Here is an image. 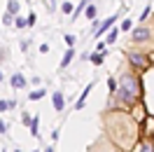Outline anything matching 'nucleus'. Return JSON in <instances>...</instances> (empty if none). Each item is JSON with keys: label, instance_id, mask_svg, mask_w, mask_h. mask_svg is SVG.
<instances>
[{"label": "nucleus", "instance_id": "f257e3e1", "mask_svg": "<svg viewBox=\"0 0 154 152\" xmlns=\"http://www.w3.org/2000/svg\"><path fill=\"white\" fill-rule=\"evenodd\" d=\"M140 94H143V89H140L138 77L133 73H124L122 80H119V98L126 101L128 105H135L140 101Z\"/></svg>", "mask_w": 154, "mask_h": 152}, {"label": "nucleus", "instance_id": "f03ea898", "mask_svg": "<svg viewBox=\"0 0 154 152\" xmlns=\"http://www.w3.org/2000/svg\"><path fill=\"white\" fill-rule=\"evenodd\" d=\"M128 63L138 70H147V68L152 66V56H147V54H140V52H131L128 54Z\"/></svg>", "mask_w": 154, "mask_h": 152}, {"label": "nucleus", "instance_id": "7ed1b4c3", "mask_svg": "<svg viewBox=\"0 0 154 152\" xmlns=\"http://www.w3.org/2000/svg\"><path fill=\"white\" fill-rule=\"evenodd\" d=\"M131 38H133L135 42H145V40H149V38H152V30H149V28H145V26H140V28H135L133 33H131Z\"/></svg>", "mask_w": 154, "mask_h": 152}, {"label": "nucleus", "instance_id": "20e7f679", "mask_svg": "<svg viewBox=\"0 0 154 152\" xmlns=\"http://www.w3.org/2000/svg\"><path fill=\"white\" fill-rule=\"evenodd\" d=\"M51 103H54V108L61 112V110H63V105H66V98H63V94H61V91H54V96H51Z\"/></svg>", "mask_w": 154, "mask_h": 152}, {"label": "nucleus", "instance_id": "39448f33", "mask_svg": "<svg viewBox=\"0 0 154 152\" xmlns=\"http://www.w3.org/2000/svg\"><path fill=\"white\" fill-rule=\"evenodd\" d=\"M115 19H117V14H115V17H110V19H105V21H103V24H100V28L96 30V38H100V35H103L105 30H110V26L115 24Z\"/></svg>", "mask_w": 154, "mask_h": 152}, {"label": "nucleus", "instance_id": "423d86ee", "mask_svg": "<svg viewBox=\"0 0 154 152\" xmlns=\"http://www.w3.org/2000/svg\"><path fill=\"white\" fill-rule=\"evenodd\" d=\"M91 89H94V82H89V84H87V89H84V91L79 94V101H77V110H79V108L84 105V101H87V96L91 94Z\"/></svg>", "mask_w": 154, "mask_h": 152}, {"label": "nucleus", "instance_id": "0eeeda50", "mask_svg": "<svg viewBox=\"0 0 154 152\" xmlns=\"http://www.w3.org/2000/svg\"><path fill=\"white\" fill-rule=\"evenodd\" d=\"M23 84H26V77L21 75V73H17V75H12V87H14V89H21Z\"/></svg>", "mask_w": 154, "mask_h": 152}, {"label": "nucleus", "instance_id": "6e6552de", "mask_svg": "<svg viewBox=\"0 0 154 152\" xmlns=\"http://www.w3.org/2000/svg\"><path fill=\"white\" fill-rule=\"evenodd\" d=\"M72 56H75V49L70 47V49H68V52H66V54H63V59H61V68H66L68 63L72 61Z\"/></svg>", "mask_w": 154, "mask_h": 152}, {"label": "nucleus", "instance_id": "1a4fd4ad", "mask_svg": "<svg viewBox=\"0 0 154 152\" xmlns=\"http://www.w3.org/2000/svg\"><path fill=\"white\" fill-rule=\"evenodd\" d=\"M28 126H30V136H38V133H40L38 131V129H40V119H38V117H33Z\"/></svg>", "mask_w": 154, "mask_h": 152}, {"label": "nucleus", "instance_id": "9d476101", "mask_svg": "<svg viewBox=\"0 0 154 152\" xmlns=\"http://www.w3.org/2000/svg\"><path fill=\"white\" fill-rule=\"evenodd\" d=\"M117 38H119V28H112V30H110V33H107L105 42H107V45H112V42H115Z\"/></svg>", "mask_w": 154, "mask_h": 152}, {"label": "nucleus", "instance_id": "9b49d317", "mask_svg": "<svg viewBox=\"0 0 154 152\" xmlns=\"http://www.w3.org/2000/svg\"><path fill=\"white\" fill-rule=\"evenodd\" d=\"M103 56H105V54H103V52H98V54H91V63H94V66H100V63H103Z\"/></svg>", "mask_w": 154, "mask_h": 152}, {"label": "nucleus", "instance_id": "f8f14e48", "mask_svg": "<svg viewBox=\"0 0 154 152\" xmlns=\"http://www.w3.org/2000/svg\"><path fill=\"white\" fill-rule=\"evenodd\" d=\"M89 5V0H82V2H79V5H77V10H72V21L77 19V17H79V12L84 10V7H87Z\"/></svg>", "mask_w": 154, "mask_h": 152}, {"label": "nucleus", "instance_id": "ddd939ff", "mask_svg": "<svg viewBox=\"0 0 154 152\" xmlns=\"http://www.w3.org/2000/svg\"><path fill=\"white\" fill-rule=\"evenodd\" d=\"M7 12H10V14H17V12H19V2H17V0H10V2H7Z\"/></svg>", "mask_w": 154, "mask_h": 152}, {"label": "nucleus", "instance_id": "4468645a", "mask_svg": "<svg viewBox=\"0 0 154 152\" xmlns=\"http://www.w3.org/2000/svg\"><path fill=\"white\" fill-rule=\"evenodd\" d=\"M42 96H45V89H42V87H40V89H35V91H30V101H38V98H42Z\"/></svg>", "mask_w": 154, "mask_h": 152}, {"label": "nucleus", "instance_id": "2eb2a0df", "mask_svg": "<svg viewBox=\"0 0 154 152\" xmlns=\"http://www.w3.org/2000/svg\"><path fill=\"white\" fill-rule=\"evenodd\" d=\"M12 24H14L17 28H26V26H28V21H26V19H21V17H14V21H12Z\"/></svg>", "mask_w": 154, "mask_h": 152}, {"label": "nucleus", "instance_id": "dca6fc26", "mask_svg": "<svg viewBox=\"0 0 154 152\" xmlns=\"http://www.w3.org/2000/svg\"><path fill=\"white\" fill-rule=\"evenodd\" d=\"M145 126L149 129L147 133H152V136H154V117H147V119H145Z\"/></svg>", "mask_w": 154, "mask_h": 152}, {"label": "nucleus", "instance_id": "f3484780", "mask_svg": "<svg viewBox=\"0 0 154 152\" xmlns=\"http://www.w3.org/2000/svg\"><path fill=\"white\" fill-rule=\"evenodd\" d=\"M61 10L66 12V14H72V10H75V7H72V2H63V5H61Z\"/></svg>", "mask_w": 154, "mask_h": 152}, {"label": "nucleus", "instance_id": "a211bd4d", "mask_svg": "<svg viewBox=\"0 0 154 152\" xmlns=\"http://www.w3.org/2000/svg\"><path fill=\"white\" fill-rule=\"evenodd\" d=\"M96 17V7L94 5H87V19H94Z\"/></svg>", "mask_w": 154, "mask_h": 152}, {"label": "nucleus", "instance_id": "6ab92c4d", "mask_svg": "<svg viewBox=\"0 0 154 152\" xmlns=\"http://www.w3.org/2000/svg\"><path fill=\"white\" fill-rule=\"evenodd\" d=\"M12 21H14V14H10V12H7V14L2 17V24H5V26H10Z\"/></svg>", "mask_w": 154, "mask_h": 152}, {"label": "nucleus", "instance_id": "aec40b11", "mask_svg": "<svg viewBox=\"0 0 154 152\" xmlns=\"http://www.w3.org/2000/svg\"><path fill=\"white\" fill-rule=\"evenodd\" d=\"M107 87H110V91L115 94V89H117V82H115V77H107Z\"/></svg>", "mask_w": 154, "mask_h": 152}, {"label": "nucleus", "instance_id": "412c9836", "mask_svg": "<svg viewBox=\"0 0 154 152\" xmlns=\"http://www.w3.org/2000/svg\"><path fill=\"white\" fill-rule=\"evenodd\" d=\"M149 12H152L149 7H145V10H143V14H140V21H145V19H147V17H149Z\"/></svg>", "mask_w": 154, "mask_h": 152}, {"label": "nucleus", "instance_id": "4be33fe9", "mask_svg": "<svg viewBox=\"0 0 154 152\" xmlns=\"http://www.w3.org/2000/svg\"><path fill=\"white\" fill-rule=\"evenodd\" d=\"M131 28V19H124L122 21V30H128Z\"/></svg>", "mask_w": 154, "mask_h": 152}, {"label": "nucleus", "instance_id": "5701e85b", "mask_svg": "<svg viewBox=\"0 0 154 152\" xmlns=\"http://www.w3.org/2000/svg\"><path fill=\"white\" fill-rule=\"evenodd\" d=\"M7 108H10V101H0V112H5Z\"/></svg>", "mask_w": 154, "mask_h": 152}, {"label": "nucleus", "instance_id": "b1692460", "mask_svg": "<svg viewBox=\"0 0 154 152\" xmlns=\"http://www.w3.org/2000/svg\"><path fill=\"white\" fill-rule=\"evenodd\" d=\"M66 42L70 45V47H72V45H75V35H66Z\"/></svg>", "mask_w": 154, "mask_h": 152}, {"label": "nucleus", "instance_id": "393cba45", "mask_svg": "<svg viewBox=\"0 0 154 152\" xmlns=\"http://www.w3.org/2000/svg\"><path fill=\"white\" fill-rule=\"evenodd\" d=\"M5 131H7V124H5L2 119H0V133H5Z\"/></svg>", "mask_w": 154, "mask_h": 152}, {"label": "nucleus", "instance_id": "a878e982", "mask_svg": "<svg viewBox=\"0 0 154 152\" xmlns=\"http://www.w3.org/2000/svg\"><path fill=\"white\" fill-rule=\"evenodd\" d=\"M133 152H143V143H135V147H133Z\"/></svg>", "mask_w": 154, "mask_h": 152}, {"label": "nucleus", "instance_id": "bb28decb", "mask_svg": "<svg viewBox=\"0 0 154 152\" xmlns=\"http://www.w3.org/2000/svg\"><path fill=\"white\" fill-rule=\"evenodd\" d=\"M45 152H54V147H47V150H45Z\"/></svg>", "mask_w": 154, "mask_h": 152}, {"label": "nucleus", "instance_id": "cd10ccee", "mask_svg": "<svg viewBox=\"0 0 154 152\" xmlns=\"http://www.w3.org/2000/svg\"><path fill=\"white\" fill-rule=\"evenodd\" d=\"M0 82H2V73H0Z\"/></svg>", "mask_w": 154, "mask_h": 152}, {"label": "nucleus", "instance_id": "c85d7f7f", "mask_svg": "<svg viewBox=\"0 0 154 152\" xmlns=\"http://www.w3.org/2000/svg\"><path fill=\"white\" fill-rule=\"evenodd\" d=\"M35 152H40V150H35Z\"/></svg>", "mask_w": 154, "mask_h": 152}]
</instances>
